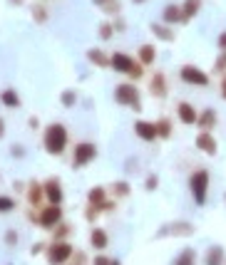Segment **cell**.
I'll list each match as a JSON object with an SVG mask.
<instances>
[{
    "instance_id": "obj_1",
    "label": "cell",
    "mask_w": 226,
    "mask_h": 265,
    "mask_svg": "<svg viewBox=\"0 0 226 265\" xmlns=\"http://www.w3.org/2000/svg\"><path fill=\"white\" fill-rule=\"evenodd\" d=\"M65 141H67L65 129L60 126V124H52V126L48 129V134H45V146H48V151L60 154V151L65 149Z\"/></svg>"
},
{
    "instance_id": "obj_2",
    "label": "cell",
    "mask_w": 226,
    "mask_h": 265,
    "mask_svg": "<svg viewBox=\"0 0 226 265\" xmlns=\"http://www.w3.org/2000/svg\"><path fill=\"white\" fill-rule=\"evenodd\" d=\"M189 186H192V193L196 198V203H204L207 201V186H209V171H196L192 179H189Z\"/></svg>"
},
{
    "instance_id": "obj_3",
    "label": "cell",
    "mask_w": 226,
    "mask_h": 265,
    "mask_svg": "<svg viewBox=\"0 0 226 265\" xmlns=\"http://www.w3.org/2000/svg\"><path fill=\"white\" fill-rule=\"evenodd\" d=\"M181 79H184V82H192V84H196V87H207V84H209V77L204 75L201 70L192 67V64L181 67Z\"/></svg>"
},
{
    "instance_id": "obj_4",
    "label": "cell",
    "mask_w": 226,
    "mask_h": 265,
    "mask_svg": "<svg viewBox=\"0 0 226 265\" xmlns=\"http://www.w3.org/2000/svg\"><path fill=\"white\" fill-rule=\"evenodd\" d=\"M117 102H122V104H132L134 109H139V102H137V90L134 87H129V84H122V87H117Z\"/></svg>"
},
{
    "instance_id": "obj_5",
    "label": "cell",
    "mask_w": 226,
    "mask_h": 265,
    "mask_svg": "<svg viewBox=\"0 0 226 265\" xmlns=\"http://www.w3.org/2000/svg\"><path fill=\"white\" fill-rule=\"evenodd\" d=\"M112 64H114V70L119 72H132V75H139V67H137V62L127 55H114L112 57Z\"/></svg>"
},
{
    "instance_id": "obj_6",
    "label": "cell",
    "mask_w": 226,
    "mask_h": 265,
    "mask_svg": "<svg viewBox=\"0 0 226 265\" xmlns=\"http://www.w3.org/2000/svg\"><path fill=\"white\" fill-rule=\"evenodd\" d=\"M134 131H137V137H142L145 141H152L157 137V126L149 124V122H137L134 124Z\"/></svg>"
},
{
    "instance_id": "obj_7",
    "label": "cell",
    "mask_w": 226,
    "mask_h": 265,
    "mask_svg": "<svg viewBox=\"0 0 226 265\" xmlns=\"http://www.w3.org/2000/svg\"><path fill=\"white\" fill-rule=\"evenodd\" d=\"M196 146H199L204 154H214V151H216V141H214V137L209 134V131H201V134L196 137Z\"/></svg>"
},
{
    "instance_id": "obj_8",
    "label": "cell",
    "mask_w": 226,
    "mask_h": 265,
    "mask_svg": "<svg viewBox=\"0 0 226 265\" xmlns=\"http://www.w3.org/2000/svg\"><path fill=\"white\" fill-rule=\"evenodd\" d=\"M179 119H181L184 124H196V122H199L196 109H194L192 104H187V102H181V104H179Z\"/></svg>"
},
{
    "instance_id": "obj_9",
    "label": "cell",
    "mask_w": 226,
    "mask_h": 265,
    "mask_svg": "<svg viewBox=\"0 0 226 265\" xmlns=\"http://www.w3.org/2000/svg\"><path fill=\"white\" fill-rule=\"evenodd\" d=\"M92 156H95V146H92V144H80L77 151H75V164L82 166L85 161H90Z\"/></svg>"
},
{
    "instance_id": "obj_10",
    "label": "cell",
    "mask_w": 226,
    "mask_h": 265,
    "mask_svg": "<svg viewBox=\"0 0 226 265\" xmlns=\"http://www.w3.org/2000/svg\"><path fill=\"white\" fill-rule=\"evenodd\" d=\"M70 253H72V248L70 246H65V243H60V246H52V250H50V263H63V260H67L70 258Z\"/></svg>"
},
{
    "instance_id": "obj_11",
    "label": "cell",
    "mask_w": 226,
    "mask_h": 265,
    "mask_svg": "<svg viewBox=\"0 0 226 265\" xmlns=\"http://www.w3.org/2000/svg\"><path fill=\"white\" fill-rule=\"evenodd\" d=\"M207 265H226V263H224V250H221L219 246L209 248V253H207Z\"/></svg>"
},
{
    "instance_id": "obj_12",
    "label": "cell",
    "mask_w": 226,
    "mask_h": 265,
    "mask_svg": "<svg viewBox=\"0 0 226 265\" xmlns=\"http://www.w3.org/2000/svg\"><path fill=\"white\" fill-rule=\"evenodd\" d=\"M214 124H216V112L214 109H207V112L199 117V126H204V131H209Z\"/></svg>"
},
{
    "instance_id": "obj_13",
    "label": "cell",
    "mask_w": 226,
    "mask_h": 265,
    "mask_svg": "<svg viewBox=\"0 0 226 265\" xmlns=\"http://www.w3.org/2000/svg\"><path fill=\"white\" fill-rule=\"evenodd\" d=\"M40 220H43V226H52V223H57V220H60V208H57V206H50V208L43 213V218H40Z\"/></svg>"
},
{
    "instance_id": "obj_14",
    "label": "cell",
    "mask_w": 226,
    "mask_h": 265,
    "mask_svg": "<svg viewBox=\"0 0 226 265\" xmlns=\"http://www.w3.org/2000/svg\"><path fill=\"white\" fill-rule=\"evenodd\" d=\"M194 260H196L194 250H192V248H184V250H181V253L177 255L174 265H194Z\"/></svg>"
},
{
    "instance_id": "obj_15",
    "label": "cell",
    "mask_w": 226,
    "mask_h": 265,
    "mask_svg": "<svg viewBox=\"0 0 226 265\" xmlns=\"http://www.w3.org/2000/svg\"><path fill=\"white\" fill-rule=\"evenodd\" d=\"M92 246H95V248H105V246H107L105 231H92Z\"/></svg>"
},
{
    "instance_id": "obj_16",
    "label": "cell",
    "mask_w": 226,
    "mask_h": 265,
    "mask_svg": "<svg viewBox=\"0 0 226 265\" xmlns=\"http://www.w3.org/2000/svg\"><path fill=\"white\" fill-rule=\"evenodd\" d=\"M48 196H50L52 206H57V203H60V198H63V193H60L57 184H48Z\"/></svg>"
},
{
    "instance_id": "obj_17",
    "label": "cell",
    "mask_w": 226,
    "mask_h": 265,
    "mask_svg": "<svg viewBox=\"0 0 226 265\" xmlns=\"http://www.w3.org/2000/svg\"><path fill=\"white\" fill-rule=\"evenodd\" d=\"M196 10H199V0H187V3H184V17L196 15Z\"/></svg>"
},
{
    "instance_id": "obj_18",
    "label": "cell",
    "mask_w": 226,
    "mask_h": 265,
    "mask_svg": "<svg viewBox=\"0 0 226 265\" xmlns=\"http://www.w3.org/2000/svg\"><path fill=\"white\" fill-rule=\"evenodd\" d=\"M3 102H5L8 107H17V104H20L17 94H15V92H10V90H8V92H3Z\"/></svg>"
},
{
    "instance_id": "obj_19",
    "label": "cell",
    "mask_w": 226,
    "mask_h": 265,
    "mask_svg": "<svg viewBox=\"0 0 226 265\" xmlns=\"http://www.w3.org/2000/svg\"><path fill=\"white\" fill-rule=\"evenodd\" d=\"M179 17H184V13H179L174 5H169L167 10H164V20H179Z\"/></svg>"
},
{
    "instance_id": "obj_20",
    "label": "cell",
    "mask_w": 226,
    "mask_h": 265,
    "mask_svg": "<svg viewBox=\"0 0 226 265\" xmlns=\"http://www.w3.org/2000/svg\"><path fill=\"white\" fill-rule=\"evenodd\" d=\"M152 30H154L161 40H172V37H174V35H172V30H164L161 25H152Z\"/></svg>"
},
{
    "instance_id": "obj_21",
    "label": "cell",
    "mask_w": 226,
    "mask_h": 265,
    "mask_svg": "<svg viewBox=\"0 0 226 265\" xmlns=\"http://www.w3.org/2000/svg\"><path fill=\"white\" fill-rule=\"evenodd\" d=\"M154 60V50L152 47H142V62H152Z\"/></svg>"
},
{
    "instance_id": "obj_22",
    "label": "cell",
    "mask_w": 226,
    "mask_h": 265,
    "mask_svg": "<svg viewBox=\"0 0 226 265\" xmlns=\"http://www.w3.org/2000/svg\"><path fill=\"white\" fill-rule=\"evenodd\" d=\"M10 208H13L10 198H0V211H10Z\"/></svg>"
},
{
    "instance_id": "obj_23",
    "label": "cell",
    "mask_w": 226,
    "mask_h": 265,
    "mask_svg": "<svg viewBox=\"0 0 226 265\" xmlns=\"http://www.w3.org/2000/svg\"><path fill=\"white\" fill-rule=\"evenodd\" d=\"M90 57L95 60V62H99V64H105L107 60H105V55H102V52H90Z\"/></svg>"
},
{
    "instance_id": "obj_24",
    "label": "cell",
    "mask_w": 226,
    "mask_h": 265,
    "mask_svg": "<svg viewBox=\"0 0 226 265\" xmlns=\"http://www.w3.org/2000/svg\"><path fill=\"white\" fill-rule=\"evenodd\" d=\"M63 102H65L67 107H70V104H75V94H72V92H65V94H63Z\"/></svg>"
},
{
    "instance_id": "obj_25",
    "label": "cell",
    "mask_w": 226,
    "mask_h": 265,
    "mask_svg": "<svg viewBox=\"0 0 226 265\" xmlns=\"http://www.w3.org/2000/svg\"><path fill=\"white\" fill-rule=\"evenodd\" d=\"M159 134H161V137H167V134H169V124H167V122H161V124H159Z\"/></svg>"
},
{
    "instance_id": "obj_26",
    "label": "cell",
    "mask_w": 226,
    "mask_h": 265,
    "mask_svg": "<svg viewBox=\"0 0 226 265\" xmlns=\"http://www.w3.org/2000/svg\"><path fill=\"white\" fill-rule=\"evenodd\" d=\"M224 67H226V55L219 57V62H216V70H224Z\"/></svg>"
},
{
    "instance_id": "obj_27",
    "label": "cell",
    "mask_w": 226,
    "mask_h": 265,
    "mask_svg": "<svg viewBox=\"0 0 226 265\" xmlns=\"http://www.w3.org/2000/svg\"><path fill=\"white\" fill-rule=\"evenodd\" d=\"M219 47H221V50H224V52H226V32H224V35H221V37H219Z\"/></svg>"
},
{
    "instance_id": "obj_28",
    "label": "cell",
    "mask_w": 226,
    "mask_h": 265,
    "mask_svg": "<svg viewBox=\"0 0 226 265\" xmlns=\"http://www.w3.org/2000/svg\"><path fill=\"white\" fill-rule=\"evenodd\" d=\"M95 265H112V263H110L107 258H97V260H95Z\"/></svg>"
},
{
    "instance_id": "obj_29",
    "label": "cell",
    "mask_w": 226,
    "mask_h": 265,
    "mask_svg": "<svg viewBox=\"0 0 226 265\" xmlns=\"http://www.w3.org/2000/svg\"><path fill=\"white\" fill-rule=\"evenodd\" d=\"M102 37H110V25H102Z\"/></svg>"
},
{
    "instance_id": "obj_30",
    "label": "cell",
    "mask_w": 226,
    "mask_h": 265,
    "mask_svg": "<svg viewBox=\"0 0 226 265\" xmlns=\"http://www.w3.org/2000/svg\"><path fill=\"white\" fill-rule=\"evenodd\" d=\"M221 94H224V99H226V79H224V84H221Z\"/></svg>"
},
{
    "instance_id": "obj_31",
    "label": "cell",
    "mask_w": 226,
    "mask_h": 265,
    "mask_svg": "<svg viewBox=\"0 0 226 265\" xmlns=\"http://www.w3.org/2000/svg\"><path fill=\"white\" fill-rule=\"evenodd\" d=\"M0 137H3V122H0Z\"/></svg>"
},
{
    "instance_id": "obj_32",
    "label": "cell",
    "mask_w": 226,
    "mask_h": 265,
    "mask_svg": "<svg viewBox=\"0 0 226 265\" xmlns=\"http://www.w3.org/2000/svg\"><path fill=\"white\" fill-rule=\"evenodd\" d=\"M134 3H145V0H134Z\"/></svg>"
},
{
    "instance_id": "obj_33",
    "label": "cell",
    "mask_w": 226,
    "mask_h": 265,
    "mask_svg": "<svg viewBox=\"0 0 226 265\" xmlns=\"http://www.w3.org/2000/svg\"><path fill=\"white\" fill-rule=\"evenodd\" d=\"M97 3H102V0H97Z\"/></svg>"
}]
</instances>
